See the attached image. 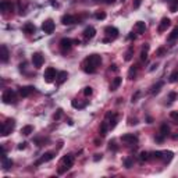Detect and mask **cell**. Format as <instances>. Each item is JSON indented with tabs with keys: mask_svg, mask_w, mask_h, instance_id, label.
<instances>
[{
	"mask_svg": "<svg viewBox=\"0 0 178 178\" xmlns=\"http://www.w3.org/2000/svg\"><path fill=\"white\" fill-rule=\"evenodd\" d=\"M100 63H102V57L99 54H90L84 60V64H82L84 71L88 74H93L96 71V67L100 65Z\"/></svg>",
	"mask_w": 178,
	"mask_h": 178,
	"instance_id": "cell-1",
	"label": "cell"
},
{
	"mask_svg": "<svg viewBox=\"0 0 178 178\" xmlns=\"http://www.w3.org/2000/svg\"><path fill=\"white\" fill-rule=\"evenodd\" d=\"M74 164V156L71 153L65 154L63 159H61V164H60V168H59V174H63L67 170H70Z\"/></svg>",
	"mask_w": 178,
	"mask_h": 178,
	"instance_id": "cell-2",
	"label": "cell"
},
{
	"mask_svg": "<svg viewBox=\"0 0 178 178\" xmlns=\"http://www.w3.org/2000/svg\"><path fill=\"white\" fill-rule=\"evenodd\" d=\"M14 127H15V121H14L13 118H11V120H7L6 123H3V124H1V128H0V134H1V136H7V135H10V134L13 132Z\"/></svg>",
	"mask_w": 178,
	"mask_h": 178,
	"instance_id": "cell-3",
	"label": "cell"
},
{
	"mask_svg": "<svg viewBox=\"0 0 178 178\" xmlns=\"http://www.w3.org/2000/svg\"><path fill=\"white\" fill-rule=\"evenodd\" d=\"M1 100L6 103V104H11V103H17V96H15V92L11 89H6L1 95Z\"/></svg>",
	"mask_w": 178,
	"mask_h": 178,
	"instance_id": "cell-4",
	"label": "cell"
},
{
	"mask_svg": "<svg viewBox=\"0 0 178 178\" xmlns=\"http://www.w3.org/2000/svg\"><path fill=\"white\" fill-rule=\"evenodd\" d=\"M57 71H56V68H53V67H47L46 70H45V74H43V78H45V81L47 82V84H50L53 82L56 78H57Z\"/></svg>",
	"mask_w": 178,
	"mask_h": 178,
	"instance_id": "cell-5",
	"label": "cell"
},
{
	"mask_svg": "<svg viewBox=\"0 0 178 178\" xmlns=\"http://www.w3.org/2000/svg\"><path fill=\"white\" fill-rule=\"evenodd\" d=\"M73 43H74V40H71L70 38H63L60 40V43H59L60 45V50L63 51V53H67L73 47Z\"/></svg>",
	"mask_w": 178,
	"mask_h": 178,
	"instance_id": "cell-6",
	"label": "cell"
},
{
	"mask_svg": "<svg viewBox=\"0 0 178 178\" xmlns=\"http://www.w3.org/2000/svg\"><path fill=\"white\" fill-rule=\"evenodd\" d=\"M32 63H34V67L35 68H40L42 67V64H43V56H42V53H34L32 54Z\"/></svg>",
	"mask_w": 178,
	"mask_h": 178,
	"instance_id": "cell-7",
	"label": "cell"
},
{
	"mask_svg": "<svg viewBox=\"0 0 178 178\" xmlns=\"http://www.w3.org/2000/svg\"><path fill=\"white\" fill-rule=\"evenodd\" d=\"M121 140L125 143H129V145H134V143H138V136L135 134H124L121 136Z\"/></svg>",
	"mask_w": 178,
	"mask_h": 178,
	"instance_id": "cell-8",
	"label": "cell"
},
{
	"mask_svg": "<svg viewBox=\"0 0 178 178\" xmlns=\"http://www.w3.org/2000/svg\"><path fill=\"white\" fill-rule=\"evenodd\" d=\"M0 10L3 13H9V11H13L14 10V4L11 3V0H3L0 3Z\"/></svg>",
	"mask_w": 178,
	"mask_h": 178,
	"instance_id": "cell-9",
	"label": "cell"
},
{
	"mask_svg": "<svg viewBox=\"0 0 178 178\" xmlns=\"http://www.w3.org/2000/svg\"><path fill=\"white\" fill-rule=\"evenodd\" d=\"M54 22H53V20H46L43 24H42V29H43V32L45 34H51L53 31H54Z\"/></svg>",
	"mask_w": 178,
	"mask_h": 178,
	"instance_id": "cell-10",
	"label": "cell"
},
{
	"mask_svg": "<svg viewBox=\"0 0 178 178\" xmlns=\"http://www.w3.org/2000/svg\"><path fill=\"white\" fill-rule=\"evenodd\" d=\"M61 22H63L64 25H73V24H75V22H78V20H76V17H74V15H63L61 17Z\"/></svg>",
	"mask_w": 178,
	"mask_h": 178,
	"instance_id": "cell-11",
	"label": "cell"
},
{
	"mask_svg": "<svg viewBox=\"0 0 178 178\" xmlns=\"http://www.w3.org/2000/svg\"><path fill=\"white\" fill-rule=\"evenodd\" d=\"M34 90H35L34 86H22V88H20V95H21L22 98H28V96L32 95Z\"/></svg>",
	"mask_w": 178,
	"mask_h": 178,
	"instance_id": "cell-12",
	"label": "cell"
},
{
	"mask_svg": "<svg viewBox=\"0 0 178 178\" xmlns=\"http://www.w3.org/2000/svg\"><path fill=\"white\" fill-rule=\"evenodd\" d=\"M53 157H54V153H51V152L45 153V154H42V157H40L38 162H36V165L42 164V163H46V162H50Z\"/></svg>",
	"mask_w": 178,
	"mask_h": 178,
	"instance_id": "cell-13",
	"label": "cell"
},
{
	"mask_svg": "<svg viewBox=\"0 0 178 178\" xmlns=\"http://www.w3.org/2000/svg\"><path fill=\"white\" fill-rule=\"evenodd\" d=\"M0 51H1V53H0V56H1V61H3V63H7V61H9V56H10L7 46H6V45H1Z\"/></svg>",
	"mask_w": 178,
	"mask_h": 178,
	"instance_id": "cell-14",
	"label": "cell"
},
{
	"mask_svg": "<svg viewBox=\"0 0 178 178\" xmlns=\"http://www.w3.org/2000/svg\"><path fill=\"white\" fill-rule=\"evenodd\" d=\"M104 32H106L109 36H111V39H115L118 36V29L114 28V26H106V28H104Z\"/></svg>",
	"mask_w": 178,
	"mask_h": 178,
	"instance_id": "cell-15",
	"label": "cell"
},
{
	"mask_svg": "<svg viewBox=\"0 0 178 178\" xmlns=\"http://www.w3.org/2000/svg\"><path fill=\"white\" fill-rule=\"evenodd\" d=\"M170 24H171L170 18H167V17L162 18V21H160V25H159V32H164L165 29L170 26Z\"/></svg>",
	"mask_w": 178,
	"mask_h": 178,
	"instance_id": "cell-16",
	"label": "cell"
},
{
	"mask_svg": "<svg viewBox=\"0 0 178 178\" xmlns=\"http://www.w3.org/2000/svg\"><path fill=\"white\" fill-rule=\"evenodd\" d=\"M95 35H96V29H95L93 26L85 28V31H84V38L85 39H92Z\"/></svg>",
	"mask_w": 178,
	"mask_h": 178,
	"instance_id": "cell-17",
	"label": "cell"
},
{
	"mask_svg": "<svg viewBox=\"0 0 178 178\" xmlns=\"http://www.w3.org/2000/svg\"><path fill=\"white\" fill-rule=\"evenodd\" d=\"M134 29H135V32L136 34H145V31H146V25H145V22H142V21H138L135 26H134Z\"/></svg>",
	"mask_w": 178,
	"mask_h": 178,
	"instance_id": "cell-18",
	"label": "cell"
},
{
	"mask_svg": "<svg viewBox=\"0 0 178 178\" xmlns=\"http://www.w3.org/2000/svg\"><path fill=\"white\" fill-rule=\"evenodd\" d=\"M121 82H123V78H120V76H115L114 79L111 81V84H110V90H117L118 86L121 85Z\"/></svg>",
	"mask_w": 178,
	"mask_h": 178,
	"instance_id": "cell-19",
	"label": "cell"
},
{
	"mask_svg": "<svg viewBox=\"0 0 178 178\" xmlns=\"http://www.w3.org/2000/svg\"><path fill=\"white\" fill-rule=\"evenodd\" d=\"M67 78H68V74H67V71H60L59 74H57V84L59 85H61V84H64L65 81H67Z\"/></svg>",
	"mask_w": 178,
	"mask_h": 178,
	"instance_id": "cell-20",
	"label": "cell"
},
{
	"mask_svg": "<svg viewBox=\"0 0 178 178\" xmlns=\"http://www.w3.org/2000/svg\"><path fill=\"white\" fill-rule=\"evenodd\" d=\"M22 31L25 32L26 35H31V34L35 32V25H34L32 22H26L25 25L22 26Z\"/></svg>",
	"mask_w": 178,
	"mask_h": 178,
	"instance_id": "cell-21",
	"label": "cell"
},
{
	"mask_svg": "<svg viewBox=\"0 0 178 178\" xmlns=\"http://www.w3.org/2000/svg\"><path fill=\"white\" fill-rule=\"evenodd\" d=\"M173 157H174V153L173 152H170V150H167V152H163V163L164 164H168L171 160H173Z\"/></svg>",
	"mask_w": 178,
	"mask_h": 178,
	"instance_id": "cell-22",
	"label": "cell"
},
{
	"mask_svg": "<svg viewBox=\"0 0 178 178\" xmlns=\"http://www.w3.org/2000/svg\"><path fill=\"white\" fill-rule=\"evenodd\" d=\"M107 131H109V123H107V121H103L102 125H100V129H99V132H100V135H102V136H106Z\"/></svg>",
	"mask_w": 178,
	"mask_h": 178,
	"instance_id": "cell-23",
	"label": "cell"
},
{
	"mask_svg": "<svg viewBox=\"0 0 178 178\" xmlns=\"http://www.w3.org/2000/svg\"><path fill=\"white\" fill-rule=\"evenodd\" d=\"M136 71H138V67H136V65H132V67L129 68V71H128V78H129V79H134V78L136 76Z\"/></svg>",
	"mask_w": 178,
	"mask_h": 178,
	"instance_id": "cell-24",
	"label": "cell"
},
{
	"mask_svg": "<svg viewBox=\"0 0 178 178\" xmlns=\"http://www.w3.org/2000/svg\"><path fill=\"white\" fill-rule=\"evenodd\" d=\"M32 131H34V127H32V125H25V127L21 128V134H22V135H31Z\"/></svg>",
	"mask_w": 178,
	"mask_h": 178,
	"instance_id": "cell-25",
	"label": "cell"
},
{
	"mask_svg": "<svg viewBox=\"0 0 178 178\" xmlns=\"http://www.w3.org/2000/svg\"><path fill=\"white\" fill-rule=\"evenodd\" d=\"M160 134H163L164 136L170 135V128H168L167 124H162V127H160Z\"/></svg>",
	"mask_w": 178,
	"mask_h": 178,
	"instance_id": "cell-26",
	"label": "cell"
},
{
	"mask_svg": "<svg viewBox=\"0 0 178 178\" xmlns=\"http://www.w3.org/2000/svg\"><path fill=\"white\" fill-rule=\"evenodd\" d=\"M175 39H178V26L174 28V29L171 31V34L168 35V40H175Z\"/></svg>",
	"mask_w": 178,
	"mask_h": 178,
	"instance_id": "cell-27",
	"label": "cell"
},
{
	"mask_svg": "<svg viewBox=\"0 0 178 178\" xmlns=\"http://www.w3.org/2000/svg\"><path fill=\"white\" fill-rule=\"evenodd\" d=\"M71 104H73V107H74V109H84V107L86 106V102L81 103V102H76V100H73Z\"/></svg>",
	"mask_w": 178,
	"mask_h": 178,
	"instance_id": "cell-28",
	"label": "cell"
},
{
	"mask_svg": "<svg viewBox=\"0 0 178 178\" xmlns=\"http://www.w3.org/2000/svg\"><path fill=\"white\" fill-rule=\"evenodd\" d=\"M162 86H163V82H162V81H160V82H157L156 85H153V86H152V93H153V95L159 93V90H160Z\"/></svg>",
	"mask_w": 178,
	"mask_h": 178,
	"instance_id": "cell-29",
	"label": "cell"
},
{
	"mask_svg": "<svg viewBox=\"0 0 178 178\" xmlns=\"http://www.w3.org/2000/svg\"><path fill=\"white\" fill-rule=\"evenodd\" d=\"M132 54H134V46H131V47L127 50V53H125V57H124L125 61H129V60L132 59Z\"/></svg>",
	"mask_w": 178,
	"mask_h": 178,
	"instance_id": "cell-30",
	"label": "cell"
},
{
	"mask_svg": "<svg viewBox=\"0 0 178 178\" xmlns=\"http://www.w3.org/2000/svg\"><path fill=\"white\" fill-rule=\"evenodd\" d=\"M170 11H171V13H177L178 11V0H174V1L171 3V6H170Z\"/></svg>",
	"mask_w": 178,
	"mask_h": 178,
	"instance_id": "cell-31",
	"label": "cell"
},
{
	"mask_svg": "<svg viewBox=\"0 0 178 178\" xmlns=\"http://www.w3.org/2000/svg\"><path fill=\"white\" fill-rule=\"evenodd\" d=\"M168 81H170V82H177L178 81V70L177 71H174L171 75L168 76Z\"/></svg>",
	"mask_w": 178,
	"mask_h": 178,
	"instance_id": "cell-32",
	"label": "cell"
},
{
	"mask_svg": "<svg viewBox=\"0 0 178 178\" xmlns=\"http://www.w3.org/2000/svg\"><path fill=\"white\" fill-rule=\"evenodd\" d=\"M139 160L140 162H148V160H149V153L148 152H140Z\"/></svg>",
	"mask_w": 178,
	"mask_h": 178,
	"instance_id": "cell-33",
	"label": "cell"
},
{
	"mask_svg": "<svg viewBox=\"0 0 178 178\" xmlns=\"http://www.w3.org/2000/svg\"><path fill=\"white\" fill-rule=\"evenodd\" d=\"M152 156H153V159H156V160H160V159L163 157V152H160V150H157V152H153Z\"/></svg>",
	"mask_w": 178,
	"mask_h": 178,
	"instance_id": "cell-34",
	"label": "cell"
},
{
	"mask_svg": "<svg viewBox=\"0 0 178 178\" xmlns=\"http://www.w3.org/2000/svg\"><path fill=\"white\" fill-rule=\"evenodd\" d=\"M61 115H63V110H61V109H57V111L54 113V120H60Z\"/></svg>",
	"mask_w": 178,
	"mask_h": 178,
	"instance_id": "cell-35",
	"label": "cell"
},
{
	"mask_svg": "<svg viewBox=\"0 0 178 178\" xmlns=\"http://www.w3.org/2000/svg\"><path fill=\"white\" fill-rule=\"evenodd\" d=\"M92 93H93V90H92L90 86H86V88L84 89V95H85V96H90Z\"/></svg>",
	"mask_w": 178,
	"mask_h": 178,
	"instance_id": "cell-36",
	"label": "cell"
},
{
	"mask_svg": "<svg viewBox=\"0 0 178 178\" xmlns=\"http://www.w3.org/2000/svg\"><path fill=\"white\" fill-rule=\"evenodd\" d=\"M146 59H148V50H143V49H142V51H140V60L145 61Z\"/></svg>",
	"mask_w": 178,
	"mask_h": 178,
	"instance_id": "cell-37",
	"label": "cell"
},
{
	"mask_svg": "<svg viewBox=\"0 0 178 178\" xmlns=\"http://www.w3.org/2000/svg\"><path fill=\"white\" fill-rule=\"evenodd\" d=\"M168 99H170V102H174V100L177 99V93H175V92H170V95H168Z\"/></svg>",
	"mask_w": 178,
	"mask_h": 178,
	"instance_id": "cell-38",
	"label": "cell"
},
{
	"mask_svg": "<svg viewBox=\"0 0 178 178\" xmlns=\"http://www.w3.org/2000/svg\"><path fill=\"white\" fill-rule=\"evenodd\" d=\"M156 54H157V56H160V57H162V56H164V54H165V49H164V47H160V49H157Z\"/></svg>",
	"mask_w": 178,
	"mask_h": 178,
	"instance_id": "cell-39",
	"label": "cell"
},
{
	"mask_svg": "<svg viewBox=\"0 0 178 178\" xmlns=\"http://www.w3.org/2000/svg\"><path fill=\"white\" fill-rule=\"evenodd\" d=\"M95 18H98V20H104V18H106V14L104 13H96L95 14Z\"/></svg>",
	"mask_w": 178,
	"mask_h": 178,
	"instance_id": "cell-40",
	"label": "cell"
},
{
	"mask_svg": "<svg viewBox=\"0 0 178 178\" xmlns=\"http://www.w3.org/2000/svg\"><path fill=\"white\" fill-rule=\"evenodd\" d=\"M124 165H125L127 168H131V165H132V160H131V159H125V160H124Z\"/></svg>",
	"mask_w": 178,
	"mask_h": 178,
	"instance_id": "cell-41",
	"label": "cell"
},
{
	"mask_svg": "<svg viewBox=\"0 0 178 178\" xmlns=\"http://www.w3.org/2000/svg\"><path fill=\"white\" fill-rule=\"evenodd\" d=\"M140 3H142V0H134V4H132V7H134V9H139Z\"/></svg>",
	"mask_w": 178,
	"mask_h": 178,
	"instance_id": "cell-42",
	"label": "cell"
},
{
	"mask_svg": "<svg viewBox=\"0 0 178 178\" xmlns=\"http://www.w3.org/2000/svg\"><path fill=\"white\" fill-rule=\"evenodd\" d=\"M154 139H156V142H160V143H162V142L164 140V135H163V134H160V135H157Z\"/></svg>",
	"mask_w": 178,
	"mask_h": 178,
	"instance_id": "cell-43",
	"label": "cell"
},
{
	"mask_svg": "<svg viewBox=\"0 0 178 178\" xmlns=\"http://www.w3.org/2000/svg\"><path fill=\"white\" fill-rule=\"evenodd\" d=\"M170 117H171L173 120H177L178 121V111H171V113H170Z\"/></svg>",
	"mask_w": 178,
	"mask_h": 178,
	"instance_id": "cell-44",
	"label": "cell"
},
{
	"mask_svg": "<svg viewBox=\"0 0 178 178\" xmlns=\"http://www.w3.org/2000/svg\"><path fill=\"white\" fill-rule=\"evenodd\" d=\"M139 95H140V92L138 90V92H136V93H135V95L132 96V100H131V102H132V103H135V102H136V100H138V98H139Z\"/></svg>",
	"mask_w": 178,
	"mask_h": 178,
	"instance_id": "cell-45",
	"label": "cell"
},
{
	"mask_svg": "<svg viewBox=\"0 0 178 178\" xmlns=\"http://www.w3.org/2000/svg\"><path fill=\"white\" fill-rule=\"evenodd\" d=\"M25 148H26V142H22V143L18 145V149H20V150H22V149H25Z\"/></svg>",
	"mask_w": 178,
	"mask_h": 178,
	"instance_id": "cell-46",
	"label": "cell"
},
{
	"mask_svg": "<svg viewBox=\"0 0 178 178\" xmlns=\"http://www.w3.org/2000/svg\"><path fill=\"white\" fill-rule=\"evenodd\" d=\"M100 159H102V154H99V153H98V154H95V157H93V160H95V162H99Z\"/></svg>",
	"mask_w": 178,
	"mask_h": 178,
	"instance_id": "cell-47",
	"label": "cell"
},
{
	"mask_svg": "<svg viewBox=\"0 0 178 178\" xmlns=\"http://www.w3.org/2000/svg\"><path fill=\"white\" fill-rule=\"evenodd\" d=\"M110 70H113V71H117L118 68H117V65H115V64H113V65H110Z\"/></svg>",
	"mask_w": 178,
	"mask_h": 178,
	"instance_id": "cell-48",
	"label": "cell"
},
{
	"mask_svg": "<svg viewBox=\"0 0 178 178\" xmlns=\"http://www.w3.org/2000/svg\"><path fill=\"white\" fill-rule=\"evenodd\" d=\"M104 1H106L107 4H113V3H114L115 0H104Z\"/></svg>",
	"mask_w": 178,
	"mask_h": 178,
	"instance_id": "cell-49",
	"label": "cell"
},
{
	"mask_svg": "<svg viewBox=\"0 0 178 178\" xmlns=\"http://www.w3.org/2000/svg\"><path fill=\"white\" fill-rule=\"evenodd\" d=\"M154 68H157V64H152V67H150V71H153Z\"/></svg>",
	"mask_w": 178,
	"mask_h": 178,
	"instance_id": "cell-50",
	"label": "cell"
},
{
	"mask_svg": "<svg viewBox=\"0 0 178 178\" xmlns=\"http://www.w3.org/2000/svg\"><path fill=\"white\" fill-rule=\"evenodd\" d=\"M129 124L132 125V124H136V120H129Z\"/></svg>",
	"mask_w": 178,
	"mask_h": 178,
	"instance_id": "cell-51",
	"label": "cell"
},
{
	"mask_svg": "<svg viewBox=\"0 0 178 178\" xmlns=\"http://www.w3.org/2000/svg\"><path fill=\"white\" fill-rule=\"evenodd\" d=\"M128 39H135V35H134V34H131V35L128 36Z\"/></svg>",
	"mask_w": 178,
	"mask_h": 178,
	"instance_id": "cell-52",
	"label": "cell"
},
{
	"mask_svg": "<svg viewBox=\"0 0 178 178\" xmlns=\"http://www.w3.org/2000/svg\"><path fill=\"white\" fill-rule=\"evenodd\" d=\"M152 121H153V118H152V117H148V123H149V124H150V123H152Z\"/></svg>",
	"mask_w": 178,
	"mask_h": 178,
	"instance_id": "cell-53",
	"label": "cell"
},
{
	"mask_svg": "<svg viewBox=\"0 0 178 178\" xmlns=\"http://www.w3.org/2000/svg\"><path fill=\"white\" fill-rule=\"evenodd\" d=\"M123 1H125V0H123Z\"/></svg>",
	"mask_w": 178,
	"mask_h": 178,
	"instance_id": "cell-54",
	"label": "cell"
},
{
	"mask_svg": "<svg viewBox=\"0 0 178 178\" xmlns=\"http://www.w3.org/2000/svg\"><path fill=\"white\" fill-rule=\"evenodd\" d=\"M164 1H167V0H164Z\"/></svg>",
	"mask_w": 178,
	"mask_h": 178,
	"instance_id": "cell-55",
	"label": "cell"
}]
</instances>
